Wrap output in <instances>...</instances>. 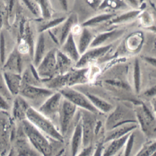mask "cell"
<instances>
[{"instance_id":"8fae6325","label":"cell","mask_w":156,"mask_h":156,"mask_svg":"<svg viewBox=\"0 0 156 156\" xmlns=\"http://www.w3.org/2000/svg\"><path fill=\"white\" fill-rule=\"evenodd\" d=\"M124 30L118 29H114L100 33L97 36H95L89 48L109 45V44H111V43L113 41L120 37L124 34Z\"/></svg>"},{"instance_id":"5bb4252c","label":"cell","mask_w":156,"mask_h":156,"mask_svg":"<svg viewBox=\"0 0 156 156\" xmlns=\"http://www.w3.org/2000/svg\"><path fill=\"white\" fill-rule=\"evenodd\" d=\"M137 127V125L136 122H127V123L119 125L109 130L105 137V142H107L112 140L123 137L136 129Z\"/></svg>"},{"instance_id":"60d3db41","label":"cell","mask_w":156,"mask_h":156,"mask_svg":"<svg viewBox=\"0 0 156 156\" xmlns=\"http://www.w3.org/2000/svg\"><path fill=\"white\" fill-rule=\"evenodd\" d=\"M61 8L65 12L68 11L69 9V2L68 0H58Z\"/></svg>"},{"instance_id":"74e56055","label":"cell","mask_w":156,"mask_h":156,"mask_svg":"<svg viewBox=\"0 0 156 156\" xmlns=\"http://www.w3.org/2000/svg\"><path fill=\"white\" fill-rule=\"evenodd\" d=\"M126 3L134 9H141V7L145 0H125Z\"/></svg>"},{"instance_id":"ac0fdd59","label":"cell","mask_w":156,"mask_h":156,"mask_svg":"<svg viewBox=\"0 0 156 156\" xmlns=\"http://www.w3.org/2000/svg\"><path fill=\"white\" fill-rule=\"evenodd\" d=\"M46 43H45V38H44V33H40L38 36L36 44L34 47L33 55V65L35 68L39 65L43 58L46 54Z\"/></svg>"},{"instance_id":"e575fe53","label":"cell","mask_w":156,"mask_h":156,"mask_svg":"<svg viewBox=\"0 0 156 156\" xmlns=\"http://www.w3.org/2000/svg\"><path fill=\"white\" fill-rule=\"evenodd\" d=\"M6 41L3 32H0V64L2 65L4 64L6 56Z\"/></svg>"},{"instance_id":"d6a6232c","label":"cell","mask_w":156,"mask_h":156,"mask_svg":"<svg viewBox=\"0 0 156 156\" xmlns=\"http://www.w3.org/2000/svg\"><path fill=\"white\" fill-rule=\"evenodd\" d=\"M141 24L145 27H151L154 23V18L152 15L148 11L140 12L138 16Z\"/></svg>"},{"instance_id":"9c48e42d","label":"cell","mask_w":156,"mask_h":156,"mask_svg":"<svg viewBox=\"0 0 156 156\" xmlns=\"http://www.w3.org/2000/svg\"><path fill=\"white\" fill-rule=\"evenodd\" d=\"M134 118L135 114L132 113L131 111L123 106H119L108 118L107 127L110 130L122 124L136 122Z\"/></svg>"},{"instance_id":"d6986e66","label":"cell","mask_w":156,"mask_h":156,"mask_svg":"<svg viewBox=\"0 0 156 156\" xmlns=\"http://www.w3.org/2000/svg\"><path fill=\"white\" fill-rule=\"evenodd\" d=\"M137 119L141 124L142 129L145 132L148 133V132H151L152 126H154L153 123L154 119L151 117L150 113L146 109L144 106H139L136 111Z\"/></svg>"},{"instance_id":"6da1fadb","label":"cell","mask_w":156,"mask_h":156,"mask_svg":"<svg viewBox=\"0 0 156 156\" xmlns=\"http://www.w3.org/2000/svg\"><path fill=\"white\" fill-rule=\"evenodd\" d=\"M20 122L25 136L35 150L44 155H51L52 147L50 142L43 133L27 119Z\"/></svg>"},{"instance_id":"4316f807","label":"cell","mask_w":156,"mask_h":156,"mask_svg":"<svg viewBox=\"0 0 156 156\" xmlns=\"http://www.w3.org/2000/svg\"><path fill=\"white\" fill-rule=\"evenodd\" d=\"M127 6L125 0H102L98 9L117 11L126 8Z\"/></svg>"},{"instance_id":"5b68a950","label":"cell","mask_w":156,"mask_h":156,"mask_svg":"<svg viewBox=\"0 0 156 156\" xmlns=\"http://www.w3.org/2000/svg\"><path fill=\"white\" fill-rule=\"evenodd\" d=\"M57 49H53L44 55L36 70L41 80H50L57 74Z\"/></svg>"},{"instance_id":"7c38bea8","label":"cell","mask_w":156,"mask_h":156,"mask_svg":"<svg viewBox=\"0 0 156 156\" xmlns=\"http://www.w3.org/2000/svg\"><path fill=\"white\" fill-rule=\"evenodd\" d=\"M22 54L15 47L6 57V60L3 64V70L13 72L21 74L23 71V60Z\"/></svg>"},{"instance_id":"30bf717a","label":"cell","mask_w":156,"mask_h":156,"mask_svg":"<svg viewBox=\"0 0 156 156\" xmlns=\"http://www.w3.org/2000/svg\"><path fill=\"white\" fill-rule=\"evenodd\" d=\"M112 47V44H109L107 46L90 48V49L87 50L81 55V57L76 62L75 67L76 68H84L87 65L92 61H95L104 56L111 49Z\"/></svg>"},{"instance_id":"4fadbf2b","label":"cell","mask_w":156,"mask_h":156,"mask_svg":"<svg viewBox=\"0 0 156 156\" xmlns=\"http://www.w3.org/2000/svg\"><path fill=\"white\" fill-rule=\"evenodd\" d=\"M3 78L9 93L13 96L18 95L22 84L21 74L4 71L3 72Z\"/></svg>"},{"instance_id":"4dcf8cb0","label":"cell","mask_w":156,"mask_h":156,"mask_svg":"<svg viewBox=\"0 0 156 156\" xmlns=\"http://www.w3.org/2000/svg\"><path fill=\"white\" fill-rule=\"evenodd\" d=\"M66 19L65 17H58L56 18L55 19L51 20H47V21L46 23H44V24L41 25L39 27V32L40 33L44 32L47 30H50L52 28H54L55 27H57L58 26L60 25L64 21V20Z\"/></svg>"},{"instance_id":"3957f363","label":"cell","mask_w":156,"mask_h":156,"mask_svg":"<svg viewBox=\"0 0 156 156\" xmlns=\"http://www.w3.org/2000/svg\"><path fill=\"white\" fill-rule=\"evenodd\" d=\"M95 114L83 110L81 112L82 127V146L84 148L92 146L95 133Z\"/></svg>"},{"instance_id":"ab89813d","label":"cell","mask_w":156,"mask_h":156,"mask_svg":"<svg viewBox=\"0 0 156 156\" xmlns=\"http://www.w3.org/2000/svg\"><path fill=\"white\" fill-rule=\"evenodd\" d=\"M87 4L94 9H98L102 0H85Z\"/></svg>"},{"instance_id":"52a82bcc","label":"cell","mask_w":156,"mask_h":156,"mask_svg":"<svg viewBox=\"0 0 156 156\" xmlns=\"http://www.w3.org/2000/svg\"><path fill=\"white\" fill-rule=\"evenodd\" d=\"M60 92L53 93L41 104L37 110L40 113L51 121L58 117L60 108L63 99Z\"/></svg>"},{"instance_id":"7402d4cb","label":"cell","mask_w":156,"mask_h":156,"mask_svg":"<svg viewBox=\"0 0 156 156\" xmlns=\"http://www.w3.org/2000/svg\"><path fill=\"white\" fill-rule=\"evenodd\" d=\"M94 37V35L88 27H83V28H82L80 34L79 44L77 46L80 55L89 49Z\"/></svg>"},{"instance_id":"9a60e30c","label":"cell","mask_w":156,"mask_h":156,"mask_svg":"<svg viewBox=\"0 0 156 156\" xmlns=\"http://www.w3.org/2000/svg\"><path fill=\"white\" fill-rule=\"evenodd\" d=\"M60 50L70 58L72 61L76 62L80 58V54L78 50V47L75 43L74 36L70 33L63 42Z\"/></svg>"},{"instance_id":"ba28073f","label":"cell","mask_w":156,"mask_h":156,"mask_svg":"<svg viewBox=\"0 0 156 156\" xmlns=\"http://www.w3.org/2000/svg\"><path fill=\"white\" fill-rule=\"evenodd\" d=\"M53 93V91L49 88L22 84L19 95L26 100L37 103L43 102Z\"/></svg>"},{"instance_id":"2e32d148","label":"cell","mask_w":156,"mask_h":156,"mask_svg":"<svg viewBox=\"0 0 156 156\" xmlns=\"http://www.w3.org/2000/svg\"><path fill=\"white\" fill-rule=\"evenodd\" d=\"M12 106V115L15 120L21 121L26 119V113L30 106L27 100L20 95L15 96Z\"/></svg>"},{"instance_id":"cb8c5ba5","label":"cell","mask_w":156,"mask_h":156,"mask_svg":"<svg viewBox=\"0 0 156 156\" xmlns=\"http://www.w3.org/2000/svg\"><path fill=\"white\" fill-rule=\"evenodd\" d=\"M130 133L131 132L122 137L111 140L110 144L108 145V147L105 150L104 155L105 156H110L114 155L117 154L122 148H123L125 146Z\"/></svg>"},{"instance_id":"8d00e7d4","label":"cell","mask_w":156,"mask_h":156,"mask_svg":"<svg viewBox=\"0 0 156 156\" xmlns=\"http://www.w3.org/2000/svg\"><path fill=\"white\" fill-rule=\"evenodd\" d=\"M155 151V143H153L151 146H145L144 148L142 149L141 151L139 152L138 155H150Z\"/></svg>"},{"instance_id":"44dd1931","label":"cell","mask_w":156,"mask_h":156,"mask_svg":"<svg viewBox=\"0 0 156 156\" xmlns=\"http://www.w3.org/2000/svg\"><path fill=\"white\" fill-rule=\"evenodd\" d=\"M35 67L31 65L27 68L21 74L22 84H30L33 86H40L41 84V80L38 76Z\"/></svg>"},{"instance_id":"7a4b0ae2","label":"cell","mask_w":156,"mask_h":156,"mask_svg":"<svg viewBox=\"0 0 156 156\" xmlns=\"http://www.w3.org/2000/svg\"><path fill=\"white\" fill-rule=\"evenodd\" d=\"M26 119L43 133L55 141L63 142V136L58 131L52 121L43 116L35 108L30 106L27 111Z\"/></svg>"},{"instance_id":"603a6c76","label":"cell","mask_w":156,"mask_h":156,"mask_svg":"<svg viewBox=\"0 0 156 156\" xmlns=\"http://www.w3.org/2000/svg\"><path fill=\"white\" fill-rule=\"evenodd\" d=\"M141 11V9H134L128 11V12L122 13L118 16L115 15L114 18L108 21V24L117 25L127 23V22L131 21L137 18Z\"/></svg>"},{"instance_id":"d590c367","label":"cell","mask_w":156,"mask_h":156,"mask_svg":"<svg viewBox=\"0 0 156 156\" xmlns=\"http://www.w3.org/2000/svg\"><path fill=\"white\" fill-rule=\"evenodd\" d=\"M134 84L136 91L138 92L140 86V68L137 60L136 61L134 67Z\"/></svg>"},{"instance_id":"f35d334b","label":"cell","mask_w":156,"mask_h":156,"mask_svg":"<svg viewBox=\"0 0 156 156\" xmlns=\"http://www.w3.org/2000/svg\"><path fill=\"white\" fill-rule=\"evenodd\" d=\"M10 108V105H9L7 100L5 98L0 94V110L3 111H8Z\"/></svg>"},{"instance_id":"b9f144b4","label":"cell","mask_w":156,"mask_h":156,"mask_svg":"<svg viewBox=\"0 0 156 156\" xmlns=\"http://www.w3.org/2000/svg\"><path fill=\"white\" fill-rule=\"evenodd\" d=\"M36 1H37V2H38V0H36Z\"/></svg>"},{"instance_id":"8992f818","label":"cell","mask_w":156,"mask_h":156,"mask_svg":"<svg viewBox=\"0 0 156 156\" xmlns=\"http://www.w3.org/2000/svg\"><path fill=\"white\" fill-rule=\"evenodd\" d=\"M77 106L73 103L63 98L58 113V121L60 127V133L63 136L69 130L70 124L76 113Z\"/></svg>"},{"instance_id":"277c9868","label":"cell","mask_w":156,"mask_h":156,"mask_svg":"<svg viewBox=\"0 0 156 156\" xmlns=\"http://www.w3.org/2000/svg\"><path fill=\"white\" fill-rule=\"evenodd\" d=\"M63 97L73 103L77 107L90 111L95 114L99 112V111L92 104L85 94H83L70 87H64L59 90Z\"/></svg>"},{"instance_id":"484cf974","label":"cell","mask_w":156,"mask_h":156,"mask_svg":"<svg viewBox=\"0 0 156 156\" xmlns=\"http://www.w3.org/2000/svg\"><path fill=\"white\" fill-rule=\"evenodd\" d=\"M92 104L99 111L103 113H108L113 110V106L98 96L87 93L85 94Z\"/></svg>"},{"instance_id":"f546056e","label":"cell","mask_w":156,"mask_h":156,"mask_svg":"<svg viewBox=\"0 0 156 156\" xmlns=\"http://www.w3.org/2000/svg\"><path fill=\"white\" fill-rule=\"evenodd\" d=\"M41 12V17L44 20H49L51 18L53 10L50 0H38Z\"/></svg>"},{"instance_id":"83f0119b","label":"cell","mask_w":156,"mask_h":156,"mask_svg":"<svg viewBox=\"0 0 156 156\" xmlns=\"http://www.w3.org/2000/svg\"><path fill=\"white\" fill-rule=\"evenodd\" d=\"M116 15L112 13H102L97 16H95L90 19L87 20L82 24L83 27H91L98 25L104 22H107L114 18Z\"/></svg>"},{"instance_id":"e0dca14e","label":"cell","mask_w":156,"mask_h":156,"mask_svg":"<svg viewBox=\"0 0 156 156\" xmlns=\"http://www.w3.org/2000/svg\"><path fill=\"white\" fill-rule=\"evenodd\" d=\"M78 17L75 13L71 14L69 17L66 18L63 23L61 24L60 32L58 33V42L60 45H62L65 41L69 35L71 33V30L72 27L77 24Z\"/></svg>"},{"instance_id":"d4e9b609","label":"cell","mask_w":156,"mask_h":156,"mask_svg":"<svg viewBox=\"0 0 156 156\" xmlns=\"http://www.w3.org/2000/svg\"><path fill=\"white\" fill-rule=\"evenodd\" d=\"M57 74H64L70 70L72 61L60 50H57Z\"/></svg>"},{"instance_id":"836d02e7","label":"cell","mask_w":156,"mask_h":156,"mask_svg":"<svg viewBox=\"0 0 156 156\" xmlns=\"http://www.w3.org/2000/svg\"><path fill=\"white\" fill-rule=\"evenodd\" d=\"M8 22L5 0H0V32L3 26Z\"/></svg>"},{"instance_id":"1f68e13d","label":"cell","mask_w":156,"mask_h":156,"mask_svg":"<svg viewBox=\"0 0 156 156\" xmlns=\"http://www.w3.org/2000/svg\"><path fill=\"white\" fill-rule=\"evenodd\" d=\"M30 12L37 18L41 17V12L38 3L36 0H21Z\"/></svg>"},{"instance_id":"f1b7e54d","label":"cell","mask_w":156,"mask_h":156,"mask_svg":"<svg viewBox=\"0 0 156 156\" xmlns=\"http://www.w3.org/2000/svg\"><path fill=\"white\" fill-rule=\"evenodd\" d=\"M8 121L2 114L0 115V152L6 149L8 136L7 133Z\"/></svg>"},{"instance_id":"ffe728a7","label":"cell","mask_w":156,"mask_h":156,"mask_svg":"<svg viewBox=\"0 0 156 156\" xmlns=\"http://www.w3.org/2000/svg\"><path fill=\"white\" fill-rule=\"evenodd\" d=\"M82 145V127L81 118L79 119L75 127L71 142L72 154L76 155L79 152L81 146Z\"/></svg>"}]
</instances>
